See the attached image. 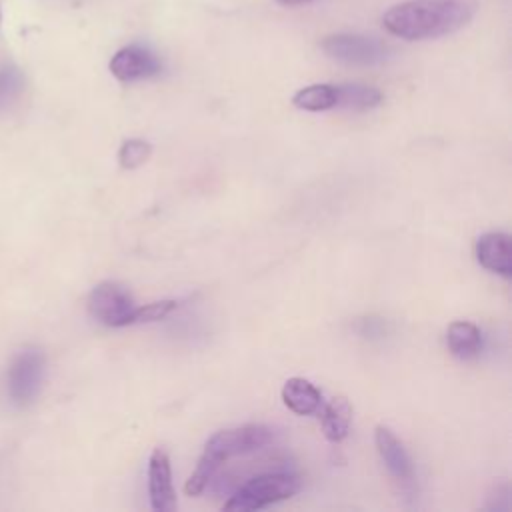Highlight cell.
I'll list each match as a JSON object with an SVG mask.
<instances>
[{
  "instance_id": "obj_1",
  "label": "cell",
  "mask_w": 512,
  "mask_h": 512,
  "mask_svg": "<svg viewBox=\"0 0 512 512\" xmlns=\"http://www.w3.org/2000/svg\"><path fill=\"white\" fill-rule=\"evenodd\" d=\"M478 8V0H404L382 14V26L408 42L442 38L468 26Z\"/></svg>"
},
{
  "instance_id": "obj_2",
  "label": "cell",
  "mask_w": 512,
  "mask_h": 512,
  "mask_svg": "<svg viewBox=\"0 0 512 512\" xmlns=\"http://www.w3.org/2000/svg\"><path fill=\"white\" fill-rule=\"evenodd\" d=\"M300 490V480L294 474L288 472H270V474H260L242 484L230 498L224 502V510H236V512H246V510H260L266 508L274 502L292 498Z\"/></svg>"
},
{
  "instance_id": "obj_3",
  "label": "cell",
  "mask_w": 512,
  "mask_h": 512,
  "mask_svg": "<svg viewBox=\"0 0 512 512\" xmlns=\"http://www.w3.org/2000/svg\"><path fill=\"white\" fill-rule=\"evenodd\" d=\"M46 376V356L36 346H26L16 352L6 370V396L18 406H30L44 384Z\"/></svg>"
},
{
  "instance_id": "obj_4",
  "label": "cell",
  "mask_w": 512,
  "mask_h": 512,
  "mask_svg": "<svg viewBox=\"0 0 512 512\" xmlns=\"http://www.w3.org/2000/svg\"><path fill=\"white\" fill-rule=\"evenodd\" d=\"M320 48L328 58L348 66H378L392 58V46L384 40L356 32L328 34Z\"/></svg>"
},
{
  "instance_id": "obj_5",
  "label": "cell",
  "mask_w": 512,
  "mask_h": 512,
  "mask_svg": "<svg viewBox=\"0 0 512 512\" xmlns=\"http://www.w3.org/2000/svg\"><path fill=\"white\" fill-rule=\"evenodd\" d=\"M274 440V430L262 424H248L238 428L220 430L208 438L204 446V456L222 466L226 460L236 456H246L262 450Z\"/></svg>"
},
{
  "instance_id": "obj_6",
  "label": "cell",
  "mask_w": 512,
  "mask_h": 512,
  "mask_svg": "<svg viewBox=\"0 0 512 512\" xmlns=\"http://www.w3.org/2000/svg\"><path fill=\"white\" fill-rule=\"evenodd\" d=\"M88 310L100 324L120 328L132 324L136 304L122 284L106 280L92 288L88 296Z\"/></svg>"
},
{
  "instance_id": "obj_7",
  "label": "cell",
  "mask_w": 512,
  "mask_h": 512,
  "mask_svg": "<svg viewBox=\"0 0 512 512\" xmlns=\"http://www.w3.org/2000/svg\"><path fill=\"white\" fill-rule=\"evenodd\" d=\"M108 68L120 82H138L158 76L162 72V60L150 46L132 42L114 52Z\"/></svg>"
},
{
  "instance_id": "obj_8",
  "label": "cell",
  "mask_w": 512,
  "mask_h": 512,
  "mask_svg": "<svg viewBox=\"0 0 512 512\" xmlns=\"http://www.w3.org/2000/svg\"><path fill=\"white\" fill-rule=\"evenodd\" d=\"M148 496L150 506L156 512H170L176 508L170 458L162 448H154L148 460Z\"/></svg>"
},
{
  "instance_id": "obj_9",
  "label": "cell",
  "mask_w": 512,
  "mask_h": 512,
  "mask_svg": "<svg viewBox=\"0 0 512 512\" xmlns=\"http://www.w3.org/2000/svg\"><path fill=\"white\" fill-rule=\"evenodd\" d=\"M476 258L482 268L502 276H512V240L504 232H486L476 240Z\"/></svg>"
},
{
  "instance_id": "obj_10",
  "label": "cell",
  "mask_w": 512,
  "mask_h": 512,
  "mask_svg": "<svg viewBox=\"0 0 512 512\" xmlns=\"http://www.w3.org/2000/svg\"><path fill=\"white\" fill-rule=\"evenodd\" d=\"M376 448L378 454L382 458V462L386 464L388 472L400 482V484H412L414 480V468H412V460L404 448V444L394 436L392 430H388L386 426H376Z\"/></svg>"
},
{
  "instance_id": "obj_11",
  "label": "cell",
  "mask_w": 512,
  "mask_h": 512,
  "mask_svg": "<svg viewBox=\"0 0 512 512\" xmlns=\"http://www.w3.org/2000/svg\"><path fill=\"white\" fill-rule=\"evenodd\" d=\"M284 404L298 416L314 414L322 406L320 390L306 378H288L282 386Z\"/></svg>"
},
{
  "instance_id": "obj_12",
  "label": "cell",
  "mask_w": 512,
  "mask_h": 512,
  "mask_svg": "<svg viewBox=\"0 0 512 512\" xmlns=\"http://www.w3.org/2000/svg\"><path fill=\"white\" fill-rule=\"evenodd\" d=\"M446 344L450 352L460 360H472L482 350V332L476 324L466 320H456L448 326Z\"/></svg>"
},
{
  "instance_id": "obj_13",
  "label": "cell",
  "mask_w": 512,
  "mask_h": 512,
  "mask_svg": "<svg viewBox=\"0 0 512 512\" xmlns=\"http://www.w3.org/2000/svg\"><path fill=\"white\" fill-rule=\"evenodd\" d=\"M352 406L344 396L332 398L322 412V430L330 442H342L350 432Z\"/></svg>"
},
{
  "instance_id": "obj_14",
  "label": "cell",
  "mask_w": 512,
  "mask_h": 512,
  "mask_svg": "<svg viewBox=\"0 0 512 512\" xmlns=\"http://www.w3.org/2000/svg\"><path fill=\"white\" fill-rule=\"evenodd\" d=\"M292 104L306 112H324L338 106V84H310L292 96Z\"/></svg>"
},
{
  "instance_id": "obj_15",
  "label": "cell",
  "mask_w": 512,
  "mask_h": 512,
  "mask_svg": "<svg viewBox=\"0 0 512 512\" xmlns=\"http://www.w3.org/2000/svg\"><path fill=\"white\" fill-rule=\"evenodd\" d=\"M382 92L368 84H338V106L348 110H372L380 106Z\"/></svg>"
},
{
  "instance_id": "obj_16",
  "label": "cell",
  "mask_w": 512,
  "mask_h": 512,
  "mask_svg": "<svg viewBox=\"0 0 512 512\" xmlns=\"http://www.w3.org/2000/svg\"><path fill=\"white\" fill-rule=\"evenodd\" d=\"M152 154V146L146 140L140 138H130L126 142H122L120 150H118V162L122 168L126 170H134L138 166H142Z\"/></svg>"
},
{
  "instance_id": "obj_17",
  "label": "cell",
  "mask_w": 512,
  "mask_h": 512,
  "mask_svg": "<svg viewBox=\"0 0 512 512\" xmlns=\"http://www.w3.org/2000/svg\"><path fill=\"white\" fill-rule=\"evenodd\" d=\"M218 464L216 462H212L210 458H206L204 454L200 456V460H198V464H196V470L190 474V478L186 480V484H184V492L188 494V496H198V494H202L204 490H206V486L212 482V478L216 476V472H218Z\"/></svg>"
},
{
  "instance_id": "obj_18",
  "label": "cell",
  "mask_w": 512,
  "mask_h": 512,
  "mask_svg": "<svg viewBox=\"0 0 512 512\" xmlns=\"http://www.w3.org/2000/svg\"><path fill=\"white\" fill-rule=\"evenodd\" d=\"M22 88H24L22 72L16 66H2L0 68V108L16 100Z\"/></svg>"
},
{
  "instance_id": "obj_19",
  "label": "cell",
  "mask_w": 512,
  "mask_h": 512,
  "mask_svg": "<svg viewBox=\"0 0 512 512\" xmlns=\"http://www.w3.org/2000/svg\"><path fill=\"white\" fill-rule=\"evenodd\" d=\"M178 302L176 300H160V302H150L144 306H136L132 324H142V322H156L166 318L172 310H176Z\"/></svg>"
},
{
  "instance_id": "obj_20",
  "label": "cell",
  "mask_w": 512,
  "mask_h": 512,
  "mask_svg": "<svg viewBox=\"0 0 512 512\" xmlns=\"http://www.w3.org/2000/svg\"><path fill=\"white\" fill-rule=\"evenodd\" d=\"M276 2L282 6H302V4H310L314 0H276Z\"/></svg>"
},
{
  "instance_id": "obj_21",
  "label": "cell",
  "mask_w": 512,
  "mask_h": 512,
  "mask_svg": "<svg viewBox=\"0 0 512 512\" xmlns=\"http://www.w3.org/2000/svg\"><path fill=\"white\" fill-rule=\"evenodd\" d=\"M0 24H2V0H0Z\"/></svg>"
}]
</instances>
